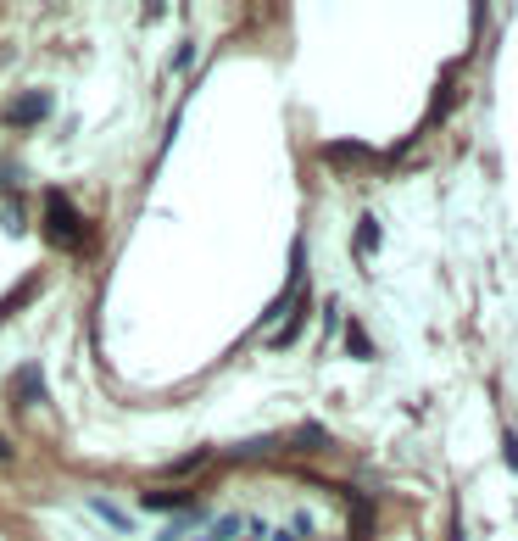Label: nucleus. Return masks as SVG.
<instances>
[{
    "label": "nucleus",
    "mask_w": 518,
    "mask_h": 541,
    "mask_svg": "<svg viewBox=\"0 0 518 541\" xmlns=\"http://www.w3.org/2000/svg\"><path fill=\"white\" fill-rule=\"evenodd\" d=\"M45 235L56 240V246H84V218H78V206L68 201V196H51V213H45Z\"/></svg>",
    "instance_id": "obj_1"
},
{
    "label": "nucleus",
    "mask_w": 518,
    "mask_h": 541,
    "mask_svg": "<svg viewBox=\"0 0 518 541\" xmlns=\"http://www.w3.org/2000/svg\"><path fill=\"white\" fill-rule=\"evenodd\" d=\"M45 112H51V95L45 90H28V95H17L12 107H6V123H23V129H28V123H39Z\"/></svg>",
    "instance_id": "obj_2"
},
{
    "label": "nucleus",
    "mask_w": 518,
    "mask_h": 541,
    "mask_svg": "<svg viewBox=\"0 0 518 541\" xmlns=\"http://www.w3.org/2000/svg\"><path fill=\"white\" fill-rule=\"evenodd\" d=\"M139 508H151V513H184V508H195V497L190 491H145Z\"/></svg>",
    "instance_id": "obj_3"
},
{
    "label": "nucleus",
    "mask_w": 518,
    "mask_h": 541,
    "mask_svg": "<svg viewBox=\"0 0 518 541\" xmlns=\"http://www.w3.org/2000/svg\"><path fill=\"white\" fill-rule=\"evenodd\" d=\"M90 513L100 519V525H112L117 536H134V519H129V513H117V503H107V497H90Z\"/></svg>",
    "instance_id": "obj_4"
},
{
    "label": "nucleus",
    "mask_w": 518,
    "mask_h": 541,
    "mask_svg": "<svg viewBox=\"0 0 518 541\" xmlns=\"http://www.w3.org/2000/svg\"><path fill=\"white\" fill-rule=\"evenodd\" d=\"M39 391H45V385H39V368H17L12 397H17V402H39Z\"/></svg>",
    "instance_id": "obj_5"
},
{
    "label": "nucleus",
    "mask_w": 518,
    "mask_h": 541,
    "mask_svg": "<svg viewBox=\"0 0 518 541\" xmlns=\"http://www.w3.org/2000/svg\"><path fill=\"white\" fill-rule=\"evenodd\" d=\"M357 252H363V257L379 252V218H363V223H357Z\"/></svg>",
    "instance_id": "obj_6"
},
{
    "label": "nucleus",
    "mask_w": 518,
    "mask_h": 541,
    "mask_svg": "<svg viewBox=\"0 0 518 541\" xmlns=\"http://www.w3.org/2000/svg\"><path fill=\"white\" fill-rule=\"evenodd\" d=\"M0 223H6L12 235H17V229H23V206H17V201H6V213H0Z\"/></svg>",
    "instance_id": "obj_7"
},
{
    "label": "nucleus",
    "mask_w": 518,
    "mask_h": 541,
    "mask_svg": "<svg viewBox=\"0 0 518 541\" xmlns=\"http://www.w3.org/2000/svg\"><path fill=\"white\" fill-rule=\"evenodd\" d=\"M240 530V519L229 513V519H218V525H212V536H206V541H223V536H235Z\"/></svg>",
    "instance_id": "obj_8"
},
{
    "label": "nucleus",
    "mask_w": 518,
    "mask_h": 541,
    "mask_svg": "<svg viewBox=\"0 0 518 541\" xmlns=\"http://www.w3.org/2000/svg\"><path fill=\"white\" fill-rule=\"evenodd\" d=\"M262 452H274V441H245V447H235V457H262Z\"/></svg>",
    "instance_id": "obj_9"
},
{
    "label": "nucleus",
    "mask_w": 518,
    "mask_h": 541,
    "mask_svg": "<svg viewBox=\"0 0 518 541\" xmlns=\"http://www.w3.org/2000/svg\"><path fill=\"white\" fill-rule=\"evenodd\" d=\"M0 457H12V447H6V441H0Z\"/></svg>",
    "instance_id": "obj_10"
}]
</instances>
